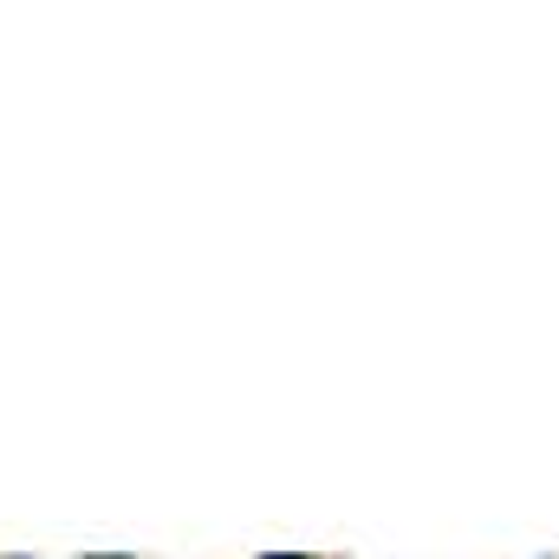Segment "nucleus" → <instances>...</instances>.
<instances>
[{"mask_svg": "<svg viewBox=\"0 0 559 559\" xmlns=\"http://www.w3.org/2000/svg\"><path fill=\"white\" fill-rule=\"evenodd\" d=\"M267 559H306V554H267Z\"/></svg>", "mask_w": 559, "mask_h": 559, "instance_id": "1", "label": "nucleus"}]
</instances>
